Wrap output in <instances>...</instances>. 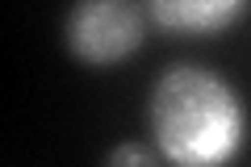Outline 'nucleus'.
<instances>
[{"label": "nucleus", "instance_id": "nucleus-1", "mask_svg": "<svg viewBox=\"0 0 251 167\" xmlns=\"http://www.w3.org/2000/svg\"><path fill=\"white\" fill-rule=\"evenodd\" d=\"M155 146L168 163H226L247 142V105L234 84L201 63H172L147 96Z\"/></svg>", "mask_w": 251, "mask_h": 167}, {"label": "nucleus", "instance_id": "nucleus-2", "mask_svg": "<svg viewBox=\"0 0 251 167\" xmlns=\"http://www.w3.org/2000/svg\"><path fill=\"white\" fill-rule=\"evenodd\" d=\"M63 38L84 67H117L143 46L147 13L138 0H75Z\"/></svg>", "mask_w": 251, "mask_h": 167}, {"label": "nucleus", "instance_id": "nucleus-3", "mask_svg": "<svg viewBox=\"0 0 251 167\" xmlns=\"http://www.w3.org/2000/svg\"><path fill=\"white\" fill-rule=\"evenodd\" d=\"M147 9H151V21L159 29L205 38L239 25L243 13L251 9V0H147Z\"/></svg>", "mask_w": 251, "mask_h": 167}, {"label": "nucleus", "instance_id": "nucleus-4", "mask_svg": "<svg viewBox=\"0 0 251 167\" xmlns=\"http://www.w3.org/2000/svg\"><path fill=\"white\" fill-rule=\"evenodd\" d=\"M105 163H143V167H151L155 163V150L151 146H138V142H122V146H113L105 155Z\"/></svg>", "mask_w": 251, "mask_h": 167}]
</instances>
